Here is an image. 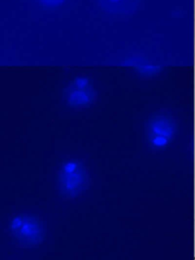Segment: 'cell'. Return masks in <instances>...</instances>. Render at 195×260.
Here are the masks:
<instances>
[{"instance_id": "cell-5", "label": "cell", "mask_w": 195, "mask_h": 260, "mask_svg": "<svg viewBox=\"0 0 195 260\" xmlns=\"http://www.w3.org/2000/svg\"><path fill=\"white\" fill-rule=\"evenodd\" d=\"M38 1L44 7H50V8L59 7L65 2V0H38Z\"/></svg>"}, {"instance_id": "cell-3", "label": "cell", "mask_w": 195, "mask_h": 260, "mask_svg": "<svg viewBox=\"0 0 195 260\" xmlns=\"http://www.w3.org/2000/svg\"><path fill=\"white\" fill-rule=\"evenodd\" d=\"M137 0H100L102 8L114 14L131 13L137 6Z\"/></svg>"}, {"instance_id": "cell-4", "label": "cell", "mask_w": 195, "mask_h": 260, "mask_svg": "<svg viewBox=\"0 0 195 260\" xmlns=\"http://www.w3.org/2000/svg\"><path fill=\"white\" fill-rule=\"evenodd\" d=\"M91 98L86 92L82 90H75L69 95L68 103L74 107H82L91 103Z\"/></svg>"}, {"instance_id": "cell-2", "label": "cell", "mask_w": 195, "mask_h": 260, "mask_svg": "<svg viewBox=\"0 0 195 260\" xmlns=\"http://www.w3.org/2000/svg\"><path fill=\"white\" fill-rule=\"evenodd\" d=\"M14 237L23 244L33 246L41 243L44 235L41 222L35 216L19 214L15 216L9 224Z\"/></svg>"}, {"instance_id": "cell-1", "label": "cell", "mask_w": 195, "mask_h": 260, "mask_svg": "<svg viewBox=\"0 0 195 260\" xmlns=\"http://www.w3.org/2000/svg\"><path fill=\"white\" fill-rule=\"evenodd\" d=\"M88 182V173L80 161L70 159L61 165L58 173V184L64 196L76 197L85 190Z\"/></svg>"}]
</instances>
